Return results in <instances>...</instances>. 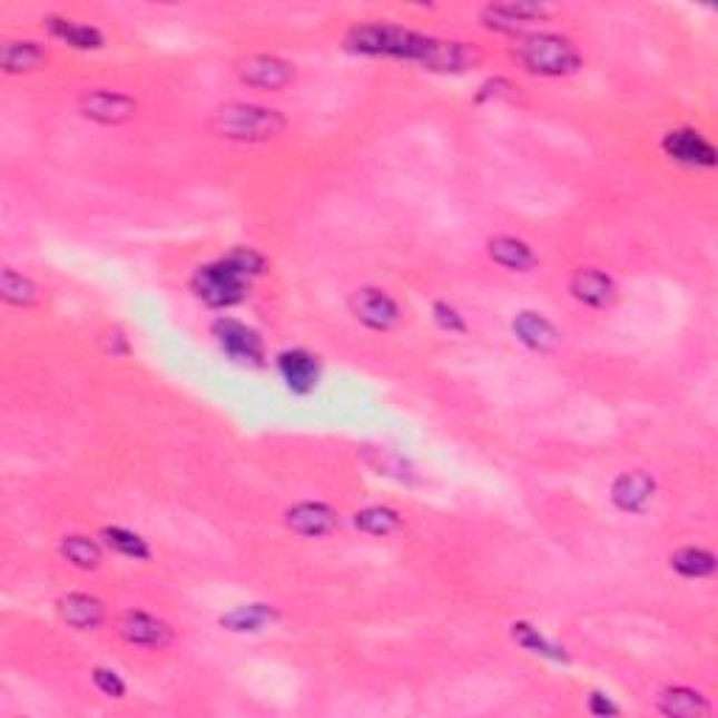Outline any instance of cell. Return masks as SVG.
<instances>
[{
    "instance_id": "cell-1",
    "label": "cell",
    "mask_w": 718,
    "mask_h": 718,
    "mask_svg": "<svg viewBox=\"0 0 718 718\" xmlns=\"http://www.w3.org/2000/svg\"><path fill=\"white\" fill-rule=\"evenodd\" d=\"M343 46L351 53L402 59V62H415L426 70H439V73H461V70L472 68L478 59L474 48H469L466 42L441 40V37L421 35V31L393 23L351 26Z\"/></svg>"
},
{
    "instance_id": "cell-2",
    "label": "cell",
    "mask_w": 718,
    "mask_h": 718,
    "mask_svg": "<svg viewBox=\"0 0 718 718\" xmlns=\"http://www.w3.org/2000/svg\"><path fill=\"white\" fill-rule=\"evenodd\" d=\"M284 112L275 107L247 105V101L225 105L210 116V132L223 140H236V144H267L284 135Z\"/></svg>"
},
{
    "instance_id": "cell-3",
    "label": "cell",
    "mask_w": 718,
    "mask_h": 718,
    "mask_svg": "<svg viewBox=\"0 0 718 718\" xmlns=\"http://www.w3.org/2000/svg\"><path fill=\"white\" fill-rule=\"evenodd\" d=\"M514 59L537 77L559 79L570 77L576 70L584 68L579 46L570 37L550 35V31H533V35L520 37L514 48Z\"/></svg>"
},
{
    "instance_id": "cell-4",
    "label": "cell",
    "mask_w": 718,
    "mask_h": 718,
    "mask_svg": "<svg viewBox=\"0 0 718 718\" xmlns=\"http://www.w3.org/2000/svg\"><path fill=\"white\" fill-rule=\"evenodd\" d=\"M191 293L208 309H230L247 298L250 278L228 256H219L217 262H208L194 269Z\"/></svg>"
},
{
    "instance_id": "cell-5",
    "label": "cell",
    "mask_w": 718,
    "mask_h": 718,
    "mask_svg": "<svg viewBox=\"0 0 718 718\" xmlns=\"http://www.w3.org/2000/svg\"><path fill=\"white\" fill-rule=\"evenodd\" d=\"M210 337L217 340L219 351L228 356L230 363L245 365V368H262L267 354H264V340L262 334L253 326H247L245 321L236 317H217L210 323Z\"/></svg>"
},
{
    "instance_id": "cell-6",
    "label": "cell",
    "mask_w": 718,
    "mask_h": 718,
    "mask_svg": "<svg viewBox=\"0 0 718 718\" xmlns=\"http://www.w3.org/2000/svg\"><path fill=\"white\" fill-rule=\"evenodd\" d=\"M348 309L354 321L368 328V332H391L402 321V309H399L396 298L380 289V286H356L348 298Z\"/></svg>"
},
{
    "instance_id": "cell-7",
    "label": "cell",
    "mask_w": 718,
    "mask_h": 718,
    "mask_svg": "<svg viewBox=\"0 0 718 718\" xmlns=\"http://www.w3.org/2000/svg\"><path fill=\"white\" fill-rule=\"evenodd\" d=\"M236 77L245 88L278 94L295 79V65L286 62L284 57H275V53H250V57L239 59Z\"/></svg>"
},
{
    "instance_id": "cell-8",
    "label": "cell",
    "mask_w": 718,
    "mask_h": 718,
    "mask_svg": "<svg viewBox=\"0 0 718 718\" xmlns=\"http://www.w3.org/2000/svg\"><path fill=\"white\" fill-rule=\"evenodd\" d=\"M660 147L666 158L685 166V169H716L718 164L716 147L694 127L671 129V132L662 135Z\"/></svg>"
},
{
    "instance_id": "cell-9",
    "label": "cell",
    "mask_w": 718,
    "mask_h": 718,
    "mask_svg": "<svg viewBox=\"0 0 718 718\" xmlns=\"http://www.w3.org/2000/svg\"><path fill=\"white\" fill-rule=\"evenodd\" d=\"M138 101L121 90L94 88L79 96V112L101 127H121V124L132 121L138 116Z\"/></svg>"
},
{
    "instance_id": "cell-10",
    "label": "cell",
    "mask_w": 718,
    "mask_h": 718,
    "mask_svg": "<svg viewBox=\"0 0 718 718\" xmlns=\"http://www.w3.org/2000/svg\"><path fill=\"white\" fill-rule=\"evenodd\" d=\"M275 371H278L281 382L295 396H309L317 391L323 376L321 356L312 354L306 348H284L275 356Z\"/></svg>"
},
{
    "instance_id": "cell-11",
    "label": "cell",
    "mask_w": 718,
    "mask_h": 718,
    "mask_svg": "<svg viewBox=\"0 0 718 718\" xmlns=\"http://www.w3.org/2000/svg\"><path fill=\"white\" fill-rule=\"evenodd\" d=\"M118 635L135 649H166L175 640V629L166 620L144 612V609H124L118 614Z\"/></svg>"
},
{
    "instance_id": "cell-12",
    "label": "cell",
    "mask_w": 718,
    "mask_h": 718,
    "mask_svg": "<svg viewBox=\"0 0 718 718\" xmlns=\"http://www.w3.org/2000/svg\"><path fill=\"white\" fill-rule=\"evenodd\" d=\"M553 18V7L548 3H528V0H517V3H491L483 9V26L500 35H522V29L533 23H544Z\"/></svg>"
},
{
    "instance_id": "cell-13",
    "label": "cell",
    "mask_w": 718,
    "mask_h": 718,
    "mask_svg": "<svg viewBox=\"0 0 718 718\" xmlns=\"http://www.w3.org/2000/svg\"><path fill=\"white\" fill-rule=\"evenodd\" d=\"M284 525L304 539L332 537L340 528V511L332 509L328 502H295V505H289V509L284 511Z\"/></svg>"
},
{
    "instance_id": "cell-14",
    "label": "cell",
    "mask_w": 718,
    "mask_h": 718,
    "mask_svg": "<svg viewBox=\"0 0 718 718\" xmlns=\"http://www.w3.org/2000/svg\"><path fill=\"white\" fill-rule=\"evenodd\" d=\"M612 505L623 514H642L657 496V480L646 469H631V472L618 474L612 480Z\"/></svg>"
},
{
    "instance_id": "cell-15",
    "label": "cell",
    "mask_w": 718,
    "mask_h": 718,
    "mask_svg": "<svg viewBox=\"0 0 718 718\" xmlns=\"http://www.w3.org/2000/svg\"><path fill=\"white\" fill-rule=\"evenodd\" d=\"M570 293L579 304L590 309H609L618 301V284L609 273L598 267H579L570 278Z\"/></svg>"
},
{
    "instance_id": "cell-16",
    "label": "cell",
    "mask_w": 718,
    "mask_h": 718,
    "mask_svg": "<svg viewBox=\"0 0 718 718\" xmlns=\"http://www.w3.org/2000/svg\"><path fill=\"white\" fill-rule=\"evenodd\" d=\"M511 332L533 354H553L561 345V328L553 321H548L542 312H517V317L511 321Z\"/></svg>"
},
{
    "instance_id": "cell-17",
    "label": "cell",
    "mask_w": 718,
    "mask_h": 718,
    "mask_svg": "<svg viewBox=\"0 0 718 718\" xmlns=\"http://www.w3.org/2000/svg\"><path fill=\"white\" fill-rule=\"evenodd\" d=\"M57 614L70 629L96 631L107 620V607L88 592H65L57 601Z\"/></svg>"
},
{
    "instance_id": "cell-18",
    "label": "cell",
    "mask_w": 718,
    "mask_h": 718,
    "mask_svg": "<svg viewBox=\"0 0 718 718\" xmlns=\"http://www.w3.org/2000/svg\"><path fill=\"white\" fill-rule=\"evenodd\" d=\"M281 620L278 607L273 603H242V607H234L230 612H225L219 618V626L230 635H258V631L273 629Z\"/></svg>"
},
{
    "instance_id": "cell-19",
    "label": "cell",
    "mask_w": 718,
    "mask_h": 718,
    "mask_svg": "<svg viewBox=\"0 0 718 718\" xmlns=\"http://www.w3.org/2000/svg\"><path fill=\"white\" fill-rule=\"evenodd\" d=\"M42 26H46V31L53 40L77 48V51H99V48H105V35L96 26L79 23V20L62 18V14H48V18H42Z\"/></svg>"
},
{
    "instance_id": "cell-20",
    "label": "cell",
    "mask_w": 718,
    "mask_h": 718,
    "mask_svg": "<svg viewBox=\"0 0 718 718\" xmlns=\"http://www.w3.org/2000/svg\"><path fill=\"white\" fill-rule=\"evenodd\" d=\"M485 250L496 267L509 269V273H531L539 264L537 250L517 236H494V239H489Z\"/></svg>"
},
{
    "instance_id": "cell-21",
    "label": "cell",
    "mask_w": 718,
    "mask_h": 718,
    "mask_svg": "<svg viewBox=\"0 0 718 718\" xmlns=\"http://www.w3.org/2000/svg\"><path fill=\"white\" fill-rule=\"evenodd\" d=\"M48 62V51L42 42L35 40H12L0 51V68L9 77H20V73H31V70L42 68Z\"/></svg>"
},
{
    "instance_id": "cell-22",
    "label": "cell",
    "mask_w": 718,
    "mask_h": 718,
    "mask_svg": "<svg viewBox=\"0 0 718 718\" xmlns=\"http://www.w3.org/2000/svg\"><path fill=\"white\" fill-rule=\"evenodd\" d=\"M657 707L668 718H699L710 712L705 696L696 688H688V685H671V688L662 690Z\"/></svg>"
},
{
    "instance_id": "cell-23",
    "label": "cell",
    "mask_w": 718,
    "mask_h": 718,
    "mask_svg": "<svg viewBox=\"0 0 718 718\" xmlns=\"http://www.w3.org/2000/svg\"><path fill=\"white\" fill-rule=\"evenodd\" d=\"M59 555L68 561L70 567H77V570H99L101 561H105V550L96 539L85 537V533H65L59 539Z\"/></svg>"
},
{
    "instance_id": "cell-24",
    "label": "cell",
    "mask_w": 718,
    "mask_h": 718,
    "mask_svg": "<svg viewBox=\"0 0 718 718\" xmlns=\"http://www.w3.org/2000/svg\"><path fill=\"white\" fill-rule=\"evenodd\" d=\"M668 564H671V570L677 572V576H682V579L699 581V579H710L712 572H716L718 561L712 550L696 548V544H685V548L673 550Z\"/></svg>"
},
{
    "instance_id": "cell-25",
    "label": "cell",
    "mask_w": 718,
    "mask_h": 718,
    "mask_svg": "<svg viewBox=\"0 0 718 718\" xmlns=\"http://www.w3.org/2000/svg\"><path fill=\"white\" fill-rule=\"evenodd\" d=\"M351 522H354L356 531L365 533V537L385 539L402 531L404 517L399 514L396 509H391V505H368V509L356 511Z\"/></svg>"
},
{
    "instance_id": "cell-26",
    "label": "cell",
    "mask_w": 718,
    "mask_h": 718,
    "mask_svg": "<svg viewBox=\"0 0 718 718\" xmlns=\"http://www.w3.org/2000/svg\"><path fill=\"white\" fill-rule=\"evenodd\" d=\"M511 637H514L517 646H522V649L531 651V655L544 657V660L550 662H570V655H567L564 646H559V642H553L550 637H544L542 629L525 623V620L511 626Z\"/></svg>"
},
{
    "instance_id": "cell-27",
    "label": "cell",
    "mask_w": 718,
    "mask_h": 718,
    "mask_svg": "<svg viewBox=\"0 0 718 718\" xmlns=\"http://www.w3.org/2000/svg\"><path fill=\"white\" fill-rule=\"evenodd\" d=\"M101 544L105 548H110L112 553L124 555V559H132V561H149L153 559V548H149V542L140 533L129 531V528H121V525H107L101 528Z\"/></svg>"
},
{
    "instance_id": "cell-28",
    "label": "cell",
    "mask_w": 718,
    "mask_h": 718,
    "mask_svg": "<svg viewBox=\"0 0 718 718\" xmlns=\"http://www.w3.org/2000/svg\"><path fill=\"white\" fill-rule=\"evenodd\" d=\"M0 295L9 306H20V309H31L40 301V289H37L35 281L14 267L0 269Z\"/></svg>"
},
{
    "instance_id": "cell-29",
    "label": "cell",
    "mask_w": 718,
    "mask_h": 718,
    "mask_svg": "<svg viewBox=\"0 0 718 718\" xmlns=\"http://www.w3.org/2000/svg\"><path fill=\"white\" fill-rule=\"evenodd\" d=\"M225 256H228L250 281L256 278V275L267 273V256L258 253L256 247H234V250H228Z\"/></svg>"
},
{
    "instance_id": "cell-30",
    "label": "cell",
    "mask_w": 718,
    "mask_h": 718,
    "mask_svg": "<svg viewBox=\"0 0 718 718\" xmlns=\"http://www.w3.org/2000/svg\"><path fill=\"white\" fill-rule=\"evenodd\" d=\"M433 321L441 332H450V334H466L469 332L466 317H463L461 312H458V306H452L450 301H435Z\"/></svg>"
},
{
    "instance_id": "cell-31",
    "label": "cell",
    "mask_w": 718,
    "mask_h": 718,
    "mask_svg": "<svg viewBox=\"0 0 718 718\" xmlns=\"http://www.w3.org/2000/svg\"><path fill=\"white\" fill-rule=\"evenodd\" d=\"M90 677H94L96 690H99L101 696H107V699H124V696H127V682H124L116 668L96 666Z\"/></svg>"
},
{
    "instance_id": "cell-32",
    "label": "cell",
    "mask_w": 718,
    "mask_h": 718,
    "mask_svg": "<svg viewBox=\"0 0 718 718\" xmlns=\"http://www.w3.org/2000/svg\"><path fill=\"white\" fill-rule=\"evenodd\" d=\"M587 710H590L592 716H618L620 707L614 705V701L609 699V696L592 694L590 701H587Z\"/></svg>"
},
{
    "instance_id": "cell-33",
    "label": "cell",
    "mask_w": 718,
    "mask_h": 718,
    "mask_svg": "<svg viewBox=\"0 0 718 718\" xmlns=\"http://www.w3.org/2000/svg\"><path fill=\"white\" fill-rule=\"evenodd\" d=\"M502 90H514V85L509 82V79H502V77H496V79H489V82L483 85V88H480V94H478V101H485L489 99V96H500Z\"/></svg>"
}]
</instances>
